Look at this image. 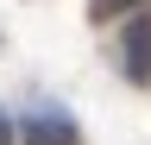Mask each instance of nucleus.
<instances>
[{
	"label": "nucleus",
	"mask_w": 151,
	"mask_h": 145,
	"mask_svg": "<svg viewBox=\"0 0 151 145\" xmlns=\"http://www.w3.org/2000/svg\"><path fill=\"white\" fill-rule=\"evenodd\" d=\"M120 63L132 82H151V19H132L126 38H120Z\"/></svg>",
	"instance_id": "obj_1"
},
{
	"label": "nucleus",
	"mask_w": 151,
	"mask_h": 145,
	"mask_svg": "<svg viewBox=\"0 0 151 145\" xmlns=\"http://www.w3.org/2000/svg\"><path fill=\"white\" fill-rule=\"evenodd\" d=\"M25 145H82V139L57 107H38V114H25Z\"/></svg>",
	"instance_id": "obj_2"
},
{
	"label": "nucleus",
	"mask_w": 151,
	"mask_h": 145,
	"mask_svg": "<svg viewBox=\"0 0 151 145\" xmlns=\"http://www.w3.org/2000/svg\"><path fill=\"white\" fill-rule=\"evenodd\" d=\"M132 6H139V0H88V13H94L101 25H107V19H126Z\"/></svg>",
	"instance_id": "obj_3"
},
{
	"label": "nucleus",
	"mask_w": 151,
	"mask_h": 145,
	"mask_svg": "<svg viewBox=\"0 0 151 145\" xmlns=\"http://www.w3.org/2000/svg\"><path fill=\"white\" fill-rule=\"evenodd\" d=\"M0 145H13V120L6 114H0Z\"/></svg>",
	"instance_id": "obj_4"
}]
</instances>
